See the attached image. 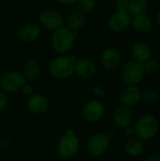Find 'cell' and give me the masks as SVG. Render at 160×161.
I'll list each match as a JSON object with an SVG mask.
<instances>
[{
  "instance_id": "1",
  "label": "cell",
  "mask_w": 160,
  "mask_h": 161,
  "mask_svg": "<svg viewBox=\"0 0 160 161\" xmlns=\"http://www.w3.org/2000/svg\"><path fill=\"white\" fill-rule=\"evenodd\" d=\"M76 58L74 56H64L55 58L48 66L50 75L56 79H66L74 73V63Z\"/></svg>"
},
{
  "instance_id": "2",
  "label": "cell",
  "mask_w": 160,
  "mask_h": 161,
  "mask_svg": "<svg viewBox=\"0 0 160 161\" xmlns=\"http://www.w3.org/2000/svg\"><path fill=\"white\" fill-rule=\"evenodd\" d=\"M79 139L74 130L68 129L58 141L56 151L60 158L68 159L74 157L79 150Z\"/></svg>"
},
{
  "instance_id": "3",
  "label": "cell",
  "mask_w": 160,
  "mask_h": 161,
  "mask_svg": "<svg viewBox=\"0 0 160 161\" xmlns=\"http://www.w3.org/2000/svg\"><path fill=\"white\" fill-rule=\"evenodd\" d=\"M76 32L72 31L67 26H61L53 31L51 35V46L58 54H66L74 43Z\"/></svg>"
},
{
  "instance_id": "4",
  "label": "cell",
  "mask_w": 160,
  "mask_h": 161,
  "mask_svg": "<svg viewBox=\"0 0 160 161\" xmlns=\"http://www.w3.org/2000/svg\"><path fill=\"white\" fill-rule=\"evenodd\" d=\"M136 137H138L142 142L150 141L154 139L159 129L158 122L151 114H146L141 116L135 125Z\"/></svg>"
},
{
  "instance_id": "5",
  "label": "cell",
  "mask_w": 160,
  "mask_h": 161,
  "mask_svg": "<svg viewBox=\"0 0 160 161\" xmlns=\"http://www.w3.org/2000/svg\"><path fill=\"white\" fill-rule=\"evenodd\" d=\"M143 64L134 59L125 62L121 70V78L127 85H138L144 77Z\"/></svg>"
},
{
  "instance_id": "6",
  "label": "cell",
  "mask_w": 160,
  "mask_h": 161,
  "mask_svg": "<svg viewBox=\"0 0 160 161\" xmlns=\"http://www.w3.org/2000/svg\"><path fill=\"white\" fill-rule=\"evenodd\" d=\"M110 140L106 133L98 132L91 136L87 142V151L92 158H100L107 154Z\"/></svg>"
},
{
  "instance_id": "7",
  "label": "cell",
  "mask_w": 160,
  "mask_h": 161,
  "mask_svg": "<svg viewBox=\"0 0 160 161\" xmlns=\"http://www.w3.org/2000/svg\"><path fill=\"white\" fill-rule=\"evenodd\" d=\"M27 81L24 77L22 72L9 71L6 73L0 79L1 90L8 93H13L20 92L22 87Z\"/></svg>"
},
{
  "instance_id": "8",
  "label": "cell",
  "mask_w": 160,
  "mask_h": 161,
  "mask_svg": "<svg viewBox=\"0 0 160 161\" xmlns=\"http://www.w3.org/2000/svg\"><path fill=\"white\" fill-rule=\"evenodd\" d=\"M39 24L41 26L50 31H55L63 26L64 19L61 13L58 10L47 8L42 10L39 15Z\"/></svg>"
},
{
  "instance_id": "9",
  "label": "cell",
  "mask_w": 160,
  "mask_h": 161,
  "mask_svg": "<svg viewBox=\"0 0 160 161\" xmlns=\"http://www.w3.org/2000/svg\"><path fill=\"white\" fill-rule=\"evenodd\" d=\"M132 16L127 11H115L108 19V26L112 32L123 33L131 26Z\"/></svg>"
},
{
  "instance_id": "10",
  "label": "cell",
  "mask_w": 160,
  "mask_h": 161,
  "mask_svg": "<svg viewBox=\"0 0 160 161\" xmlns=\"http://www.w3.org/2000/svg\"><path fill=\"white\" fill-rule=\"evenodd\" d=\"M82 117L89 123H96L100 121L105 114L104 105L96 100L86 102L81 109Z\"/></svg>"
},
{
  "instance_id": "11",
  "label": "cell",
  "mask_w": 160,
  "mask_h": 161,
  "mask_svg": "<svg viewBox=\"0 0 160 161\" xmlns=\"http://www.w3.org/2000/svg\"><path fill=\"white\" fill-rule=\"evenodd\" d=\"M141 101V90L137 85H127L119 94V102L122 106L130 108Z\"/></svg>"
},
{
  "instance_id": "12",
  "label": "cell",
  "mask_w": 160,
  "mask_h": 161,
  "mask_svg": "<svg viewBox=\"0 0 160 161\" xmlns=\"http://www.w3.org/2000/svg\"><path fill=\"white\" fill-rule=\"evenodd\" d=\"M122 62L121 52L115 47L106 48L101 55V63L103 67L108 71L116 70L120 67Z\"/></svg>"
},
{
  "instance_id": "13",
  "label": "cell",
  "mask_w": 160,
  "mask_h": 161,
  "mask_svg": "<svg viewBox=\"0 0 160 161\" xmlns=\"http://www.w3.org/2000/svg\"><path fill=\"white\" fill-rule=\"evenodd\" d=\"M74 73L81 78L91 79L96 75V65L88 58H76L74 63Z\"/></svg>"
},
{
  "instance_id": "14",
  "label": "cell",
  "mask_w": 160,
  "mask_h": 161,
  "mask_svg": "<svg viewBox=\"0 0 160 161\" xmlns=\"http://www.w3.org/2000/svg\"><path fill=\"white\" fill-rule=\"evenodd\" d=\"M49 100L46 96L36 93L29 96L27 100V108L34 114H43L49 109Z\"/></svg>"
},
{
  "instance_id": "15",
  "label": "cell",
  "mask_w": 160,
  "mask_h": 161,
  "mask_svg": "<svg viewBox=\"0 0 160 161\" xmlns=\"http://www.w3.org/2000/svg\"><path fill=\"white\" fill-rule=\"evenodd\" d=\"M112 119L114 124L120 128H125L132 125L133 122V113L131 109L124 106H119L115 108Z\"/></svg>"
},
{
  "instance_id": "16",
  "label": "cell",
  "mask_w": 160,
  "mask_h": 161,
  "mask_svg": "<svg viewBox=\"0 0 160 161\" xmlns=\"http://www.w3.org/2000/svg\"><path fill=\"white\" fill-rule=\"evenodd\" d=\"M41 33V27L39 24L28 23L24 25L19 30V39L25 42L36 41Z\"/></svg>"
},
{
  "instance_id": "17",
  "label": "cell",
  "mask_w": 160,
  "mask_h": 161,
  "mask_svg": "<svg viewBox=\"0 0 160 161\" xmlns=\"http://www.w3.org/2000/svg\"><path fill=\"white\" fill-rule=\"evenodd\" d=\"M131 55L134 60L143 64L151 58L152 50L148 43L144 42H136L131 47Z\"/></svg>"
},
{
  "instance_id": "18",
  "label": "cell",
  "mask_w": 160,
  "mask_h": 161,
  "mask_svg": "<svg viewBox=\"0 0 160 161\" xmlns=\"http://www.w3.org/2000/svg\"><path fill=\"white\" fill-rule=\"evenodd\" d=\"M131 26L136 32L140 34H146L153 29L154 24L150 17H148L146 14H141L132 18Z\"/></svg>"
},
{
  "instance_id": "19",
  "label": "cell",
  "mask_w": 160,
  "mask_h": 161,
  "mask_svg": "<svg viewBox=\"0 0 160 161\" xmlns=\"http://www.w3.org/2000/svg\"><path fill=\"white\" fill-rule=\"evenodd\" d=\"M86 22V15L78 9L73 10L66 19V26L74 32L80 30Z\"/></svg>"
},
{
  "instance_id": "20",
  "label": "cell",
  "mask_w": 160,
  "mask_h": 161,
  "mask_svg": "<svg viewBox=\"0 0 160 161\" xmlns=\"http://www.w3.org/2000/svg\"><path fill=\"white\" fill-rule=\"evenodd\" d=\"M124 149L128 156L132 158L140 157L143 153V149H144L143 142L136 136L128 138L127 141L125 142Z\"/></svg>"
},
{
  "instance_id": "21",
  "label": "cell",
  "mask_w": 160,
  "mask_h": 161,
  "mask_svg": "<svg viewBox=\"0 0 160 161\" xmlns=\"http://www.w3.org/2000/svg\"><path fill=\"white\" fill-rule=\"evenodd\" d=\"M40 72H41V67L39 62L34 59H30L25 63L22 74L25 78V80L29 82L35 80L40 75Z\"/></svg>"
},
{
  "instance_id": "22",
  "label": "cell",
  "mask_w": 160,
  "mask_h": 161,
  "mask_svg": "<svg viewBox=\"0 0 160 161\" xmlns=\"http://www.w3.org/2000/svg\"><path fill=\"white\" fill-rule=\"evenodd\" d=\"M149 7L148 0H129L127 12L132 16L145 14Z\"/></svg>"
},
{
  "instance_id": "23",
  "label": "cell",
  "mask_w": 160,
  "mask_h": 161,
  "mask_svg": "<svg viewBox=\"0 0 160 161\" xmlns=\"http://www.w3.org/2000/svg\"><path fill=\"white\" fill-rule=\"evenodd\" d=\"M76 6H77L76 9H78L79 11H81L86 15L95 10L96 2L95 0H78L76 2Z\"/></svg>"
},
{
  "instance_id": "24",
  "label": "cell",
  "mask_w": 160,
  "mask_h": 161,
  "mask_svg": "<svg viewBox=\"0 0 160 161\" xmlns=\"http://www.w3.org/2000/svg\"><path fill=\"white\" fill-rule=\"evenodd\" d=\"M158 98V92L154 89H145L144 91H141V101L146 104H154Z\"/></svg>"
},
{
  "instance_id": "25",
  "label": "cell",
  "mask_w": 160,
  "mask_h": 161,
  "mask_svg": "<svg viewBox=\"0 0 160 161\" xmlns=\"http://www.w3.org/2000/svg\"><path fill=\"white\" fill-rule=\"evenodd\" d=\"M143 69H144V73L147 75H156L159 72L160 63L157 59L150 58L149 60L143 63Z\"/></svg>"
},
{
  "instance_id": "26",
  "label": "cell",
  "mask_w": 160,
  "mask_h": 161,
  "mask_svg": "<svg viewBox=\"0 0 160 161\" xmlns=\"http://www.w3.org/2000/svg\"><path fill=\"white\" fill-rule=\"evenodd\" d=\"M129 0H116L115 8L117 11H127Z\"/></svg>"
},
{
  "instance_id": "27",
  "label": "cell",
  "mask_w": 160,
  "mask_h": 161,
  "mask_svg": "<svg viewBox=\"0 0 160 161\" xmlns=\"http://www.w3.org/2000/svg\"><path fill=\"white\" fill-rule=\"evenodd\" d=\"M92 92H93V94H94L96 97H98V98H102V97H104V96L107 94L106 89H105L103 86H101V85H95V86L92 88Z\"/></svg>"
},
{
  "instance_id": "28",
  "label": "cell",
  "mask_w": 160,
  "mask_h": 161,
  "mask_svg": "<svg viewBox=\"0 0 160 161\" xmlns=\"http://www.w3.org/2000/svg\"><path fill=\"white\" fill-rule=\"evenodd\" d=\"M8 104V99L7 96V93L0 89V111H3L6 109Z\"/></svg>"
},
{
  "instance_id": "29",
  "label": "cell",
  "mask_w": 160,
  "mask_h": 161,
  "mask_svg": "<svg viewBox=\"0 0 160 161\" xmlns=\"http://www.w3.org/2000/svg\"><path fill=\"white\" fill-rule=\"evenodd\" d=\"M20 92H21L24 95L30 96V95L33 94V87H32L28 82H26V83L22 87V89H21Z\"/></svg>"
},
{
  "instance_id": "30",
  "label": "cell",
  "mask_w": 160,
  "mask_h": 161,
  "mask_svg": "<svg viewBox=\"0 0 160 161\" xmlns=\"http://www.w3.org/2000/svg\"><path fill=\"white\" fill-rule=\"evenodd\" d=\"M124 135L127 136L128 138L131 137H135L136 136V132H135V127L132 125H129L127 127L124 128Z\"/></svg>"
},
{
  "instance_id": "31",
  "label": "cell",
  "mask_w": 160,
  "mask_h": 161,
  "mask_svg": "<svg viewBox=\"0 0 160 161\" xmlns=\"http://www.w3.org/2000/svg\"><path fill=\"white\" fill-rule=\"evenodd\" d=\"M148 161H160V153H153L148 158Z\"/></svg>"
},
{
  "instance_id": "32",
  "label": "cell",
  "mask_w": 160,
  "mask_h": 161,
  "mask_svg": "<svg viewBox=\"0 0 160 161\" xmlns=\"http://www.w3.org/2000/svg\"><path fill=\"white\" fill-rule=\"evenodd\" d=\"M57 1L62 5H73V4H76L78 0H57Z\"/></svg>"
},
{
  "instance_id": "33",
  "label": "cell",
  "mask_w": 160,
  "mask_h": 161,
  "mask_svg": "<svg viewBox=\"0 0 160 161\" xmlns=\"http://www.w3.org/2000/svg\"><path fill=\"white\" fill-rule=\"evenodd\" d=\"M157 21L158 25H160V9H159V10H158L157 14Z\"/></svg>"
}]
</instances>
